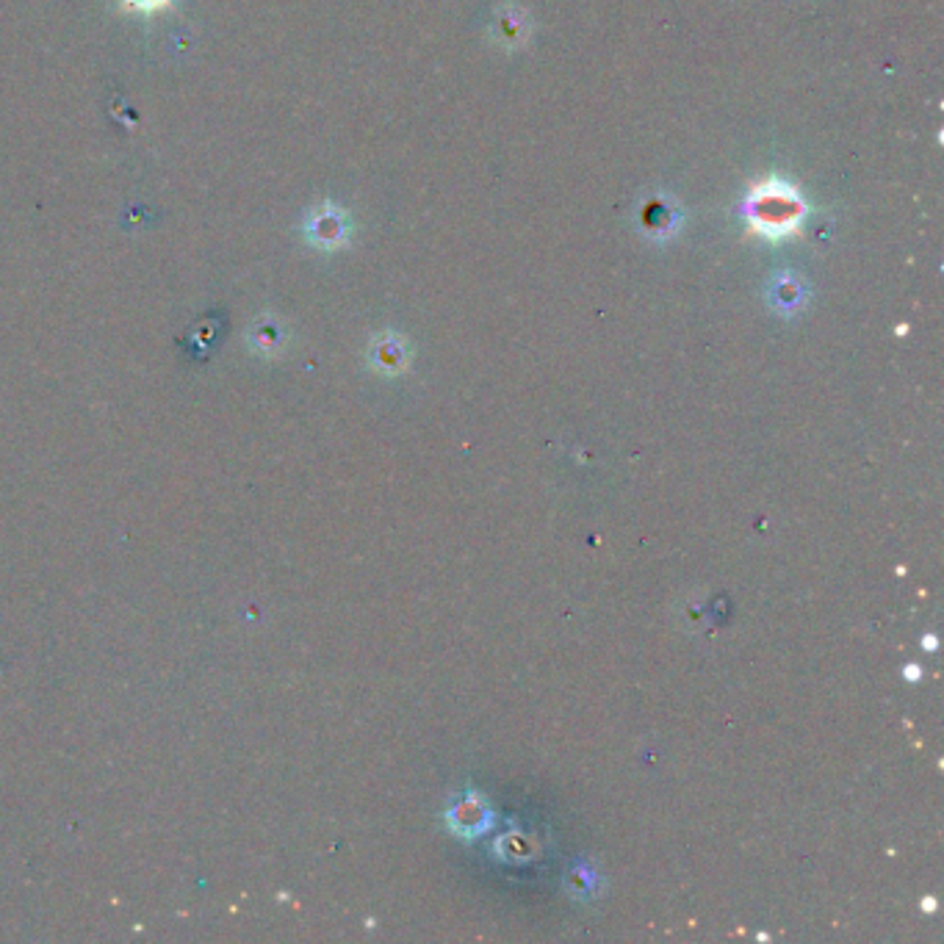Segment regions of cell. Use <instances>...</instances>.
I'll use <instances>...</instances> for the list:
<instances>
[{"label":"cell","instance_id":"3957f363","mask_svg":"<svg viewBox=\"0 0 944 944\" xmlns=\"http://www.w3.org/2000/svg\"><path fill=\"white\" fill-rule=\"evenodd\" d=\"M172 0H122V6L128 9V12H139V14H156L161 9H167Z\"/></svg>","mask_w":944,"mask_h":944},{"label":"cell","instance_id":"7a4b0ae2","mask_svg":"<svg viewBox=\"0 0 944 944\" xmlns=\"http://www.w3.org/2000/svg\"><path fill=\"white\" fill-rule=\"evenodd\" d=\"M308 236L319 247H338L344 241V236H347V219L341 216V211L324 205V208H319L313 214L311 225H308Z\"/></svg>","mask_w":944,"mask_h":944},{"label":"cell","instance_id":"6da1fadb","mask_svg":"<svg viewBox=\"0 0 944 944\" xmlns=\"http://www.w3.org/2000/svg\"><path fill=\"white\" fill-rule=\"evenodd\" d=\"M803 208L798 197L789 192L781 183H765L759 186L753 197L748 200V216H751L753 228L762 230L767 236L787 233L798 225Z\"/></svg>","mask_w":944,"mask_h":944}]
</instances>
